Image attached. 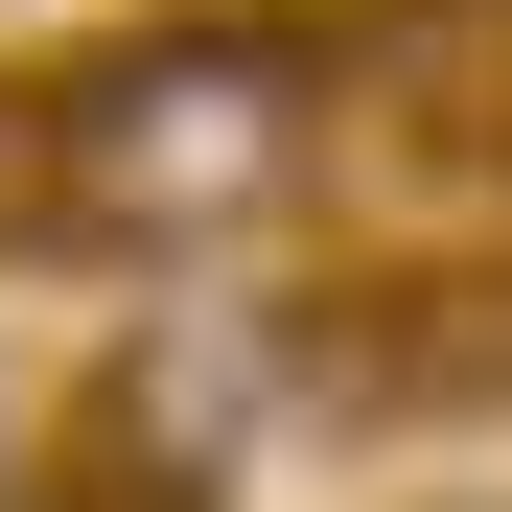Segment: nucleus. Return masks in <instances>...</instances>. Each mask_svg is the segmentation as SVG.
<instances>
[{
  "mask_svg": "<svg viewBox=\"0 0 512 512\" xmlns=\"http://www.w3.org/2000/svg\"><path fill=\"white\" fill-rule=\"evenodd\" d=\"M326 24L303 0H256V24H140L94 70H47V233L70 256H210L256 233L326 163Z\"/></svg>",
  "mask_w": 512,
  "mask_h": 512,
  "instance_id": "nucleus-1",
  "label": "nucleus"
},
{
  "mask_svg": "<svg viewBox=\"0 0 512 512\" xmlns=\"http://www.w3.org/2000/svg\"><path fill=\"white\" fill-rule=\"evenodd\" d=\"M0 489H24V396H0Z\"/></svg>",
  "mask_w": 512,
  "mask_h": 512,
  "instance_id": "nucleus-2",
  "label": "nucleus"
}]
</instances>
